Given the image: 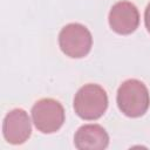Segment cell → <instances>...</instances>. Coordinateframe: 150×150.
Here are the masks:
<instances>
[{
	"mask_svg": "<svg viewBox=\"0 0 150 150\" xmlns=\"http://www.w3.org/2000/svg\"><path fill=\"white\" fill-rule=\"evenodd\" d=\"M73 107L80 118L86 121L97 120L108 108L107 93L98 84H84L75 94Z\"/></svg>",
	"mask_w": 150,
	"mask_h": 150,
	"instance_id": "2",
	"label": "cell"
},
{
	"mask_svg": "<svg viewBox=\"0 0 150 150\" xmlns=\"http://www.w3.org/2000/svg\"><path fill=\"white\" fill-rule=\"evenodd\" d=\"M108 21L115 33L128 35L137 29L139 25V13L132 2L125 0L118 1L111 7Z\"/></svg>",
	"mask_w": 150,
	"mask_h": 150,
	"instance_id": "5",
	"label": "cell"
},
{
	"mask_svg": "<svg viewBox=\"0 0 150 150\" xmlns=\"http://www.w3.org/2000/svg\"><path fill=\"white\" fill-rule=\"evenodd\" d=\"M116 101L118 109L125 116L135 118L146 112L150 104V95L142 81L129 79L118 87Z\"/></svg>",
	"mask_w": 150,
	"mask_h": 150,
	"instance_id": "1",
	"label": "cell"
},
{
	"mask_svg": "<svg viewBox=\"0 0 150 150\" xmlns=\"http://www.w3.org/2000/svg\"><path fill=\"white\" fill-rule=\"evenodd\" d=\"M2 134L9 144L18 145L25 143L32 134V125L28 114L20 108L11 110L4 118Z\"/></svg>",
	"mask_w": 150,
	"mask_h": 150,
	"instance_id": "6",
	"label": "cell"
},
{
	"mask_svg": "<svg viewBox=\"0 0 150 150\" xmlns=\"http://www.w3.org/2000/svg\"><path fill=\"white\" fill-rule=\"evenodd\" d=\"M74 144L80 150H103L109 144V135L100 124H84L75 132Z\"/></svg>",
	"mask_w": 150,
	"mask_h": 150,
	"instance_id": "7",
	"label": "cell"
},
{
	"mask_svg": "<svg viewBox=\"0 0 150 150\" xmlns=\"http://www.w3.org/2000/svg\"><path fill=\"white\" fill-rule=\"evenodd\" d=\"M144 23H145V27H146L148 32L150 33V2L148 4V6L145 8V12H144Z\"/></svg>",
	"mask_w": 150,
	"mask_h": 150,
	"instance_id": "8",
	"label": "cell"
},
{
	"mask_svg": "<svg viewBox=\"0 0 150 150\" xmlns=\"http://www.w3.org/2000/svg\"><path fill=\"white\" fill-rule=\"evenodd\" d=\"M32 120L42 134L56 132L64 123V109L54 98H41L32 107Z\"/></svg>",
	"mask_w": 150,
	"mask_h": 150,
	"instance_id": "4",
	"label": "cell"
},
{
	"mask_svg": "<svg viewBox=\"0 0 150 150\" xmlns=\"http://www.w3.org/2000/svg\"><path fill=\"white\" fill-rule=\"evenodd\" d=\"M59 45L63 54L71 59L84 57L91 49L93 36L81 23H68L59 34Z\"/></svg>",
	"mask_w": 150,
	"mask_h": 150,
	"instance_id": "3",
	"label": "cell"
}]
</instances>
